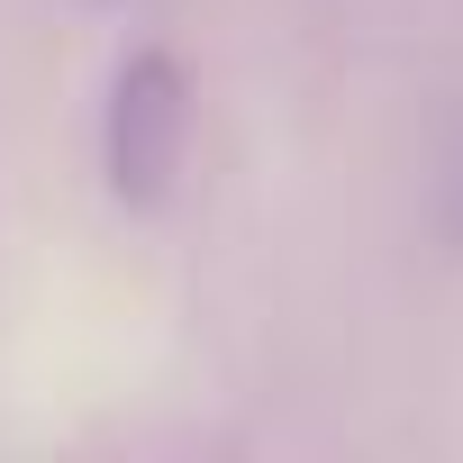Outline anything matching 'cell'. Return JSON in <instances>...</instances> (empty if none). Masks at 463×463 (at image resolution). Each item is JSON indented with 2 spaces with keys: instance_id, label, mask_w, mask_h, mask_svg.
Masks as SVG:
<instances>
[{
  "instance_id": "cell-1",
  "label": "cell",
  "mask_w": 463,
  "mask_h": 463,
  "mask_svg": "<svg viewBox=\"0 0 463 463\" xmlns=\"http://www.w3.org/2000/svg\"><path fill=\"white\" fill-rule=\"evenodd\" d=\"M173 146H182V82H173L164 55H146V64H128L118 118H109V173H118V191L155 200L164 173H173Z\"/></svg>"
}]
</instances>
